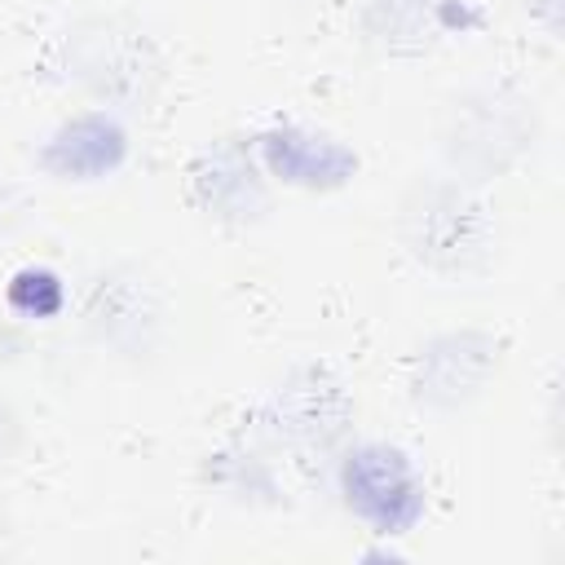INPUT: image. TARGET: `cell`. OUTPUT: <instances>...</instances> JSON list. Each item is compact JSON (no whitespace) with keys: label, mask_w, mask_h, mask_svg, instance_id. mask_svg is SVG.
<instances>
[{"label":"cell","mask_w":565,"mask_h":565,"mask_svg":"<svg viewBox=\"0 0 565 565\" xmlns=\"http://www.w3.org/2000/svg\"><path fill=\"white\" fill-rule=\"evenodd\" d=\"M344 490H349V503L384 525V530H397V525H411L415 512H419V486L411 477V468L402 463L397 450H384V446H371V450H358L344 468Z\"/></svg>","instance_id":"cell-1"}]
</instances>
